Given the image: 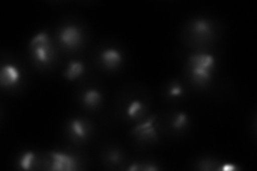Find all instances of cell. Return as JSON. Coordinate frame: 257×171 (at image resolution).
I'll return each mask as SVG.
<instances>
[{
    "label": "cell",
    "instance_id": "cell-15",
    "mask_svg": "<svg viewBox=\"0 0 257 171\" xmlns=\"http://www.w3.org/2000/svg\"><path fill=\"white\" fill-rule=\"evenodd\" d=\"M188 124H189V116L186 112L179 111L173 117L172 125H173L174 129H176V131H181V129L186 128L188 126Z\"/></svg>",
    "mask_w": 257,
    "mask_h": 171
},
{
    "label": "cell",
    "instance_id": "cell-5",
    "mask_svg": "<svg viewBox=\"0 0 257 171\" xmlns=\"http://www.w3.org/2000/svg\"><path fill=\"white\" fill-rule=\"evenodd\" d=\"M22 72L14 63H5L0 70V85L4 89H12L20 84Z\"/></svg>",
    "mask_w": 257,
    "mask_h": 171
},
{
    "label": "cell",
    "instance_id": "cell-19",
    "mask_svg": "<svg viewBox=\"0 0 257 171\" xmlns=\"http://www.w3.org/2000/svg\"><path fill=\"white\" fill-rule=\"evenodd\" d=\"M144 167V162H134L133 165L127 168V170L130 171H138V170H143Z\"/></svg>",
    "mask_w": 257,
    "mask_h": 171
},
{
    "label": "cell",
    "instance_id": "cell-4",
    "mask_svg": "<svg viewBox=\"0 0 257 171\" xmlns=\"http://www.w3.org/2000/svg\"><path fill=\"white\" fill-rule=\"evenodd\" d=\"M50 169L56 171H73L78 169V159L63 152L53 151L50 153Z\"/></svg>",
    "mask_w": 257,
    "mask_h": 171
},
{
    "label": "cell",
    "instance_id": "cell-3",
    "mask_svg": "<svg viewBox=\"0 0 257 171\" xmlns=\"http://www.w3.org/2000/svg\"><path fill=\"white\" fill-rule=\"evenodd\" d=\"M58 40L60 44L68 50H76L84 42V35L80 28L75 25H67L58 32Z\"/></svg>",
    "mask_w": 257,
    "mask_h": 171
},
{
    "label": "cell",
    "instance_id": "cell-1",
    "mask_svg": "<svg viewBox=\"0 0 257 171\" xmlns=\"http://www.w3.org/2000/svg\"><path fill=\"white\" fill-rule=\"evenodd\" d=\"M216 60L210 54H194L189 58V73L196 85L206 86L212 80Z\"/></svg>",
    "mask_w": 257,
    "mask_h": 171
},
{
    "label": "cell",
    "instance_id": "cell-9",
    "mask_svg": "<svg viewBox=\"0 0 257 171\" xmlns=\"http://www.w3.org/2000/svg\"><path fill=\"white\" fill-rule=\"evenodd\" d=\"M190 28L197 39L199 40H208L213 36V25L212 23L207 19H195L193 20Z\"/></svg>",
    "mask_w": 257,
    "mask_h": 171
},
{
    "label": "cell",
    "instance_id": "cell-12",
    "mask_svg": "<svg viewBox=\"0 0 257 171\" xmlns=\"http://www.w3.org/2000/svg\"><path fill=\"white\" fill-rule=\"evenodd\" d=\"M85 64L79 60L71 61L64 71V77L68 80H76L85 73Z\"/></svg>",
    "mask_w": 257,
    "mask_h": 171
},
{
    "label": "cell",
    "instance_id": "cell-7",
    "mask_svg": "<svg viewBox=\"0 0 257 171\" xmlns=\"http://www.w3.org/2000/svg\"><path fill=\"white\" fill-rule=\"evenodd\" d=\"M99 59L102 66L108 71H114L120 68L123 62L122 53L117 48L108 47L100 53Z\"/></svg>",
    "mask_w": 257,
    "mask_h": 171
},
{
    "label": "cell",
    "instance_id": "cell-18",
    "mask_svg": "<svg viewBox=\"0 0 257 171\" xmlns=\"http://www.w3.org/2000/svg\"><path fill=\"white\" fill-rule=\"evenodd\" d=\"M239 167L234 165V164H230V162H224V164H221L220 166L216 167L215 170L218 171H235L238 170Z\"/></svg>",
    "mask_w": 257,
    "mask_h": 171
},
{
    "label": "cell",
    "instance_id": "cell-10",
    "mask_svg": "<svg viewBox=\"0 0 257 171\" xmlns=\"http://www.w3.org/2000/svg\"><path fill=\"white\" fill-rule=\"evenodd\" d=\"M102 93L95 88H89L82 95V103L85 107L89 109H95L102 104Z\"/></svg>",
    "mask_w": 257,
    "mask_h": 171
},
{
    "label": "cell",
    "instance_id": "cell-2",
    "mask_svg": "<svg viewBox=\"0 0 257 171\" xmlns=\"http://www.w3.org/2000/svg\"><path fill=\"white\" fill-rule=\"evenodd\" d=\"M32 59L41 67H47L55 59V51L50 36L41 31L31 39L29 43Z\"/></svg>",
    "mask_w": 257,
    "mask_h": 171
},
{
    "label": "cell",
    "instance_id": "cell-16",
    "mask_svg": "<svg viewBox=\"0 0 257 171\" xmlns=\"http://www.w3.org/2000/svg\"><path fill=\"white\" fill-rule=\"evenodd\" d=\"M123 154L118 149H112L106 154V160L110 165H119L122 162Z\"/></svg>",
    "mask_w": 257,
    "mask_h": 171
},
{
    "label": "cell",
    "instance_id": "cell-11",
    "mask_svg": "<svg viewBox=\"0 0 257 171\" xmlns=\"http://www.w3.org/2000/svg\"><path fill=\"white\" fill-rule=\"evenodd\" d=\"M145 111H146V106L140 100H132L130 103L127 104L125 108V115L127 119L132 121L140 120L145 115Z\"/></svg>",
    "mask_w": 257,
    "mask_h": 171
},
{
    "label": "cell",
    "instance_id": "cell-13",
    "mask_svg": "<svg viewBox=\"0 0 257 171\" xmlns=\"http://www.w3.org/2000/svg\"><path fill=\"white\" fill-rule=\"evenodd\" d=\"M37 162V155L35 152L32 151H27L23 154V155L20 157L19 160V165L22 169L25 170H31L35 167Z\"/></svg>",
    "mask_w": 257,
    "mask_h": 171
},
{
    "label": "cell",
    "instance_id": "cell-17",
    "mask_svg": "<svg viewBox=\"0 0 257 171\" xmlns=\"http://www.w3.org/2000/svg\"><path fill=\"white\" fill-rule=\"evenodd\" d=\"M219 162H216L213 159L210 158H204L198 162V168L200 170H204V171H211V170H215L216 169V165H218Z\"/></svg>",
    "mask_w": 257,
    "mask_h": 171
},
{
    "label": "cell",
    "instance_id": "cell-14",
    "mask_svg": "<svg viewBox=\"0 0 257 171\" xmlns=\"http://www.w3.org/2000/svg\"><path fill=\"white\" fill-rule=\"evenodd\" d=\"M186 93L184 91L183 86L178 83V81H172V83L168 85L167 90H166V94L170 99H180Z\"/></svg>",
    "mask_w": 257,
    "mask_h": 171
},
{
    "label": "cell",
    "instance_id": "cell-8",
    "mask_svg": "<svg viewBox=\"0 0 257 171\" xmlns=\"http://www.w3.org/2000/svg\"><path fill=\"white\" fill-rule=\"evenodd\" d=\"M69 134L75 141H85L90 134V125L84 119H72L69 122Z\"/></svg>",
    "mask_w": 257,
    "mask_h": 171
},
{
    "label": "cell",
    "instance_id": "cell-6",
    "mask_svg": "<svg viewBox=\"0 0 257 171\" xmlns=\"http://www.w3.org/2000/svg\"><path fill=\"white\" fill-rule=\"evenodd\" d=\"M156 121H157L156 116L148 118L147 120L142 122L141 124L136 125L133 128L132 134L138 137L140 140L156 141L158 139V129L156 125Z\"/></svg>",
    "mask_w": 257,
    "mask_h": 171
}]
</instances>
